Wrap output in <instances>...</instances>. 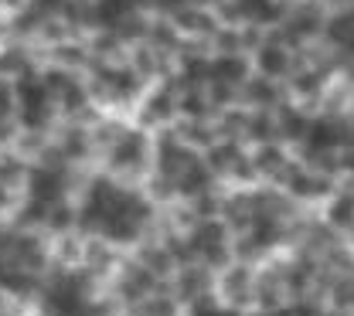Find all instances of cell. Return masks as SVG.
<instances>
[{"instance_id": "obj_1", "label": "cell", "mask_w": 354, "mask_h": 316, "mask_svg": "<svg viewBox=\"0 0 354 316\" xmlns=\"http://www.w3.org/2000/svg\"><path fill=\"white\" fill-rule=\"evenodd\" d=\"M102 153H106V174L120 181H136L153 170V139L143 126H127Z\"/></svg>"}, {"instance_id": "obj_2", "label": "cell", "mask_w": 354, "mask_h": 316, "mask_svg": "<svg viewBox=\"0 0 354 316\" xmlns=\"http://www.w3.org/2000/svg\"><path fill=\"white\" fill-rule=\"evenodd\" d=\"M10 86H14V119H17V126H21V130L48 133L51 123H55L58 106H55L51 92L44 86V75L31 68V72L17 75Z\"/></svg>"}, {"instance_id": "obj_3", "label": "cell", "mask_w": 354, "mask_h": 316, "mask_svg": "<svg viewBox=\"0 0 354 316\" xmlns=\"http://www.w3.org/2000/svg\"><path fill=\"white\" fill-rule=\"evenodd\" d=\"M215 296L225 306L249 310L256 306V266L249 262H228L221 272H215Z\"/></svg>"}, {"instance_id": "obj_4", "label": "cell", "mask_w": 354, "mask_h": 316, "mask_svg": "<svg viewBox=\"0 0 354 316\" xmlns=\"http://www.w3.org/2000/svg\"><path fill=\"white\" fill-rule=\"evenodd\" d=\"M157 289H164V279L153 275V272L147 269L143 262H136V259L113 272V296H116L123 306H130V310L136 303H143L147 296H153Z\"/></svg>"}, {"instance_id": "obj_5", "label": "cell", "mask_w": 354, "mask_h": 316, "mask_svg": "<svg viewBox=\"0 0 354 316\" xmlns=\"http://www.w3.org/2000/svg\"><path fill=\"white\" fill-rule=\"evenodd\" d=\"M252 68L266 75V79H276V82H286L290 72L297 68V51L279 38L276 28L266 31V38L259 41V48L252 51Z\"/></svg>"}, {"instance_id": "obj_6", "label": "cell", "mask_w": 354, "mask_h": 316, "mask_svg": "<svg viewBox=\"0 0 354 316\" xmlns=\"http://www.w3.org/2000/svg\"><path fill=\"white\" fill-rule=\"evenodd\" d=\"M3 262L21 266V269H31V272H44L48 266H51V245L44 241V235H38L35 228L17 225V235H14L10 252H7Z\"/></svg>"}, {"instance_id": "obj_7", "label": "cell", "mask_w": 354, "mask_h": 316, "mask_svg": "<svg viewBox=\"0 0 354 316\" xmlns=\"http://www.w3.org/2000/svg\"><path fill=\"white\" fill-rule=\"evenodd\" d=\"M320 38H324V45L330 48L334 55H341V61H351L354 58V3L351 7H337V10H330L324 17Z\"/></svg>"}, {"instance_id": "obj_8", "label": "cell", "mask_w": 354, "mask_h": 316, "mask_svg": "<svg viewBox=\"0 0 354 316\" xmlns=\"http://www.w3.org/2000/svg\"><path fill=\"white\" fill-rule=\"evenodd\" d=\"M171 293L177 296L180 306H187V303H194V299L215 293V272L205 269L201 262H187V266H180V269L171 275Z\"/></svg>"}, {"instance_id": "obj_9", "label": "cell", "mask_w": 354, "mask_h": 316, "mask_svg": "<svg viewBox=\"0 0 354 316\" xmlns=\"http://www.w3.org/2000/svg\"><path fill=\"white\" fill-rule=\"evenodd\" d=\"M239 102H245L249 109H276L286 102V92H283V82L276 79H266V75H249L239 89Z\"/></svg>"}, {"instance_id": "obj_10", "label": "cell", "mask_w": 354, "mask_h": 316, "mask_svg": "<svg viewBox=\"0 0 354 316\" xmlns=\"http://www.w3.org/2000/svg\"><path fill=\"white\" fill-rule=\"evenodd\" d=\"M41 272H31V269H21V266H10V262H0V289L10 296V299H35L41 293Z\"/></svg>"}, {"instance_id": "obj_11", "label": "cell", "mask_w": 354, "mask_h": 316, "mask_svg": "<svg viewBox=\"0 0 354 316\" xmlns=\"http://www.w3.org/2000/svg\"><path fill=\"white\" fill-rule=\"evenodd\" d=\"M252 75V61L249 55L235 51V55H212V72H208V82H221V86H232V89H242V82Z\"/></svg>"}, {"instance_id": "obj_12", "label": "cell", "mask_w": 354, "mask_h": 316, "mask_svg": "<svg viewBox=\"0 0 354 316\" xmlns=\"http://www.w3.org/2000/svg\"><path fill=\"white\" fill-rule=\"evenodd\" d=\"M249 150L242 146V139H215L208 150H201V157H205V164L212 167V174L215 177H232V170H235V164L245 157Z\"/></svg>"}, {"instance_id": "obj_13", "label": "cell", "mask_w": 354, "mask_h": 316, "mask_svg": "<svg viewBox=\"0 0 354 316\" xmlns=\"http://www.w3.org/2000/svg\"><path fill=\"white\" fill-rule=\"evenodd\" d=\"M324 221L334 228V231L348 235V228L354 225V194H351V187H334L330 197H324Z\"/></svg>"}, {"instance_id": "obj_14", "label": "cell", "mask_w": 354, "mask_h": 316, "mask_svg": "<svg viewBox=\"0 0 354 316\" xmlns=\"http://www.w3.org/2000/svg\"><path fill=\"white\" fill-rule=\"evenodd\" d=\"M324 306L334 313H354V269L351 272H334L327 289H324Z\"/></svg>"}, {"instance_id": "obj_15", "label": "cell", "mask_w": 354, "mask_h": 316, "mask_svg": "<svg viewBox=\"0 0 354 316\" xmlns=\"http://www.w3.org/2000/svg\"><path fill=\"white\" fill-rule=\"evenodd\" d=\"M31 68H35V61H31V48L28 45H17V41L0 45V79L14 82L17 75H24Z\"/></svg>"}, {"instance_id": "obj_16", "label": "cell", "mask_w": 354, "mask_h": 316, "mask_svg": "<svg viewBox=\"0 0 354 316\" xmlns=\"http://www.w3.org/2000/svg\"><path fill=\"white\" fill-rule=\"evenodd\" d=\"M28 170H31L28 157H21L14 146L0 150V184H7V187L21 190V187H24V181H28Z\"/></svg>"}, {"instance_id": "obj_17", "label": "cell", "mask_w": 354, "mask_h": 316, "mask_svg": "<svg viewBox=\"0 0 354 316\" xmlns=\"http://www.w3.org/2000/svg\"><path fill=\"white\" fill-rule=\"evenodd\" d=\"M130 316H180V303H177L174 293L167 296V289H157L153 296L136 303L130 310Z\"/></svg>"}, {"instance_id": "obj_18", "label": "cell", "mask_w": 354, "mask_h": 316, "mask_svg": "<svg viewBox=\"0 0 354 316\" xmlns=\"http://www.w3.org/2000/svg\"><path fill=\"white\" fill-rule=\"evenodd\" d=\"M44 228H48L51 235L75 231V204H72L68 197L58 201V204H51V211H48V218H44Z\"/></svg>"}, {"instance_id": "obj_19", "label": "cell", "mask_w": 354, "mask_h": 316, "mask_svg": "<svg viewBox=\"0 0 354 316\" xmlns=\"http://www.w3.org/2000/svg\"><path fill=\"white\" fill-rule=\"evenodd\" d=\"M14 119V86L7 79H0V123Z\"/></svg>"}, {"instance_id": "obj_20", "label": "cell", "mask_w": 354, "mask_h": 316, "mask_svg": "<svg viewBox=\"0 0 354 316\" xmlns=\"http://www.w3.org/2000/svg\"><path fill=\"white\" fill-rule=\"evenodd\" d=\"M17 204H21L17 190H14V187H7V184H0V218L14 215V211H17Z\"/></svg>"}, {"instance_id": "obj_21", "label": "cell", "mask_w": 354, "mask_h": 316, "mask_svg": "<svg viewBox=\"0 0 354 316\" xmlns=\"http://www.w3.org/2000/svg\"><path fill=\"white\" fill-rule=\"evenodd\" d=\"M17 306H21V299H10V296L0 289V316H21Z\"/></svg>"}, {"instance_id": "obj_22", "label": "cell", "mask_w": 354, "mask_h": 316, "mask_svg": "<svg viewBox=\"0 0 354 316\" xmlns=\"http://www.w3.org/2000/svg\"><path fill=\"white\" fill-rule=\"evenodd\" d=\"M344 238H348V245H351V248H354V225L348 228V235H344Z\"/></svg>"}, {"instance_id": "obj_23", "label": "cell", "mask_w": 354, "mask_h": 316, "mask_svg": "<svg viewBox=\"0 0 354 316\" xmlns=\"http://www.w3.org/2000/svg\"><path fill=\"white\" fill-rule=\"evenodd\" d=\"M348 187H351V194H354V177H348Z\"/></svg>"}]
</instances>
